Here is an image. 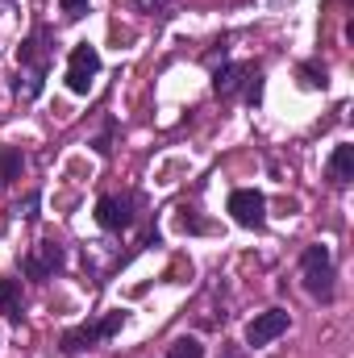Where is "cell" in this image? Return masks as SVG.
<instances>
[{
  "instance_id": "5bb4252c",
  "label": "cell",
  "mask_w": 354,
  "mask_h": 358,
  "mask_svg": "<svg viewBox=\"0 0 354 358\" xmlns=\"http://www.w3.org/2000/svg\"><path fill=\"white\" fill-rule=\"evenodd\" d=\"M300 84H304V88L309 92H325L330 88V71H325V63H304V67H300Z\"/></svg>"
},
{
  "instance_id": "30bf717a",
  "label": "cell",
  "mask_w": 354,
  "mask_h": 358,
  "mask_svg": "<svg viewBox=\"0 0 354 358\" xmlns=\"http://www.w3.org/2000/svg\"><path fill=\"white\" fill-rule=\"evenodd\" d=\"M100 342V334H96V325H76V329H67L63 338H59V350L67 358H76V355H84V350H92Z\"/></svg>"
},
{
  "instance_id": "d6986e66",
  "label": "cell",
  "mask_w": 354,
  "mask_h": 358,
  "mask_svg": "<svg viewBox=\"0 0 354 358\" xmlns=\"http://www.w3.org/2000/svg\"><path fill=\"white\" fill-rule=\"evenodd\" d=\"M88 4L92 0H59V13H63L67 21H80V17L88 13Z\"/></svg>"
},
{
  "instance_id": "9a60e30c",
  "label": "cell",
  "mask_w": 354,
  "mask_h": 358,
  "mask_svg": "<svg viewBox=\"0 0 354 358\" xmlns=\"http://www.w3.org/2000/svg\"><path fill=\"white\" fill-rule=\"evenodd\" d=\"M167 358H204V346H200L196 338H176V342L167 346Z\"/></svg>"
},
{
  "instance_id": "9c48e42d",
  "label": "cell",
  "mask_w": 354,
  "mask_h": 358,
  "mask_svg": "<svg viewBox=\"0 0 354 358\" xmlns=\"http://www.w3.org/2000/svg\"><path fill=\"white\" fill-rule=\"evenodd\" d=\"M354 179V146L351 142H338L334 155H330V183L334 187H346Z\"/></svg>"
},
{
  "instance_id": "ba28073f",
  "label": "cell",
  "mask_w": 354,
  "mask_h": 358,
  "mask_svg": "<svg viewBox=\"0 0 354 358\" xmlns=\"http://www.w3.org/2000/svg\"><path fill=\"white\" fill-rule=\"evenodd\" d=\"M250 71H255L250 63H221V67L213 71V92H217V96H234V92L246 84Z\"/></svg>"
},
{
  "instance_id": "5b68a950",
  "label": "cell",
  "mask_w": 354,
  "mask_h": 358,
  "mask_svg": "<svg viewBox=\"0 0 354 358\" xmlns=\"http://www.w3.org/2000/svg\"><path fill=\"white\" fill-rule=\"evenodd\" d=\"M134 208H138V196H134V192L100 196V204H96V225L108 229V234H121V229L134 225Z\"/></svg>"
},
{
  "instance_id": "7c38bea8",
  "label": "cell",
  "mask_w": 354,
  "mask_h": 358,
  "mask_svg": "<svg viewBox=\"0 0 354 358\" xmlns=\"http://www.w3.org/2000/svg\"><path fill=\"white\" fill-rule=\"evenodd\" d=\"M21 167H25L21 150L17 146H0V187H8L13 179H21Z\"/></svg>"
},
{
  "instance_id": "e0dca14e",
  "label": "cell",
  "mask_w": 354,
  "mask_h": 358,
  "mask_svg": "<svg viewBox=\"0 0 354 358\" xmlns=\"http://www.w3.org/2000/svg\"><path fill=\"white\" fill-rule=\"evenodd\" d=\"M138 13H146V17H171L176 0H138Z\"/></svg>"
},
{
  "instance_id": "6da1fadb",
  "label": "cell",
  "mask_w": 354,
  "mask_h": 358,
  "mask_svg": "<svg viewBox=\"0 0 354 358\" xmlns=\"http://www.w3.org/2000/svg\"><path fill=\"white\" fill-rule=\"evenodd\" d=\"M300 279H304V292L313 296V300H321V304H330L334 300V255H330V246H309L304 255H300Z\"/></svg>"
},
{
  "instance_id": "8992f818",
  "label": "cell",
  "mask_w": 354,
  "mask_h": 358,
  "mask_svg": "<svg viewBox=\"0 0 354 358\" xmlns=\"http://www.w3.org/2000/svg\"><path fill=\"white\" fill-rule=\"evenodd\" d=\"M288 325H292V317L283 313V308H267V313H259L250 325H246V346H271L279 334H288Z\"/></svg>"
},
{
  "instance_id": "2e32d148",
  "label": "cell",
  "mask_w": 354,
  "mask_h": 358,
  "mask_svg": "<svg viewBox=\"0 0 354 358\" xmlns=\"http://www.w3.org/2000/svg\"><path fill=\"white\" fill-rule=\"evenodd\" d=\"M121 325H125V313H121V308L104 313V317L96 321V334H100V342H104V338H113V334H121Z\"/></svg>"
},
{
  "instance_id": "52a82bcc",
  "label": "cell",
  "mask_w": 354,
  "mask_h": 358,
  "mask_svg": "<svg viewBox=\"0 0 354 358\" xmlns=\"http://www.w3.org/2000/svg\"><path fill=\"white\" fill-rule=\"evenodd\" d=\"M46 42H50V29H46V25H38V29L21 42L17 59H21L25 71H46V67H50V46H46Z\"/></svg>"
},
{
  "instance_id": "8fae6325",
  "label": "cell",
  "mask_w": 354,
  "mask_h": 358,
  "mask_svg": "<svg viewBox=\"0 0 354 358\" xmlns=\"http://www.w3.org/2000/svg\"><path fill=\"white\" fill-rule=\"evenodd\" d=\"M0 313L8 321H21V279H0Z\"/></svg>"
},
{
  "instance_id": "44dd1931",
  "label": "cell",
  "mask_w": 354,
  "mask_h": 358,
  "mask_svg": "<svg viewBox=\"0 0 354 358\" xmlns=\"http://www.w3.org/2000/svg\"><path fill=\"white\" fill-rule=\"evenodd\" d=\"M225 358H238V355H234V350H229V355H225Z\"/></svg>"
},
{
  "instance_id": "ffe728a7",
  "label": "cell",
  "mask_w": 354,
  "mask_h": 358,
  "mask_svg": "<svg viewBox=\"0 0 354 358\" xmlns=\"http://www.w3.org/2000/svg\"><path fill=\"white\" fill-rule=\"evenodd\" d=\"M17 213H21V217H38V192H29V196L17 204Z\"/></svg>"
},
{
  "instance_id": "3957f363",
  "label": "cell",
  "mask_w": 354,
  "mask_h": 358,
  "mask_svg": "<svg viewBox=\"0 0 354 358\" xmlns=\"http://www.w3.org/2000/svg\"><path fill=\"white\" fill-rule=\"evenodd\" d=\"M229 217L242 225V229H263L267 225V196L255 187H234L229 192Z\"/></svg>"
},
{
  "instance_id": "277c9868",
  "label": "cell",
  "mask_w": 354,
  "mask_h": 358,
  "mask_svg": "<svg viewBox=\"0 0 354 358\" xmlns=\"http://www.w3.org/2000/svg\"><path fill=\"white\" fill-rule=\"evenodd\" d=\"M63 263H67V250H63V242H55V238H42L25 259H21V271L29 275V279H50L55 271H63Z\"/></svg>"
},
{
  "instance_id": "7a4b0ae2",
  "label": "cell",
  "mask_w": 354,
  "mask_h": 358,
  "mask_svg": "<svg viewBox=\"0 0 354 358\" xmlns=\"http://www.w3.org/2000/svg\"><path fill=\"white\" fill-rule=\"evenodd\" d=\"M96 76H100V50H96L92 42L71 46V59H67V88L76 92V96H88L92 84H96Z\"/></svg>"
},
{
  "instance_id": "4fadbf2b",
  "label": "cell",
  "mask_w": 354,
  "mask_h": 358,
  "mask_svg": "<svg viewBox=\"0 0 354 358\" xmlns=\"http://www.w3.org/2000/svg\"><path fill=\"white\" fill-rule=\"evenodd\" d=\"M42 80H46V71H25V76L13 80V92H17L21 100H38V96H42Z\"/></svg>"
},
{
  "instance_id": "ac0fdd59",
  "label": "cell",
  "mask_w": 354,
  "mask_h": 358,
  "mask_svg": "<svg viewBox=\"0 0 354 358\" xmlns=\"http://www.w3.org/2000/svg\"><path fill=\"white\" fill-rule=\"evenodd\" d=\"M259 100H263V76H259V67H255V71L246 76V104L255 108Z\"/></svg>"
}]
</instances>
